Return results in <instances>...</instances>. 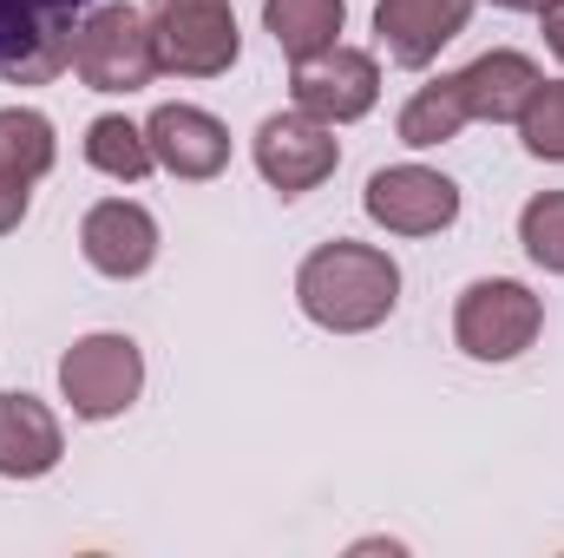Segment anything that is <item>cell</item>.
Segmentation results:
<instances>
[{
    "mask_svg": "<svg viewBox=\"0 0 564 558\" xmlns=\"http://www.w3.org/2000/svg\"><path fill=\"white\" fill-rule=\"evenodd\" d=\"M519 244L539 270L564 277V191H539L525 211H519Z\"/></svg>",
    "mask_w": 564,
    "mask_h": 558,
    "instance_id": "cell-19",
    "label": "cell"
},
{
    "mask_svg": "<svg viewBox=\"0 0 564 558\" xmlns=\"http://www.w3.org/2000/svg\"><path fill=\"white\" fill-rule=\"evenodd\" d=\"M473 20V0H381L375 7V33L388 46L394 66H433L446 40H459Z\"/></svg>",
    "mask_w": 564,
    "mask_h": 558,
    "instance_id": "cell-11",
    "label": "cell"
},
{
    "mask_svg": "<svg viewBox=\"0 0 564 558\" xmlns=\"http://www.w3.org/2000/svg\"><path fill=\"white\" fill-rule=\"evenodd\" d=\"M368 217L394 237H433L459 217V184L426 164H388L368 178Z\"/></svg>",
    "mask_w": 564,
    "mask_h": 558,
    "instance_id": "cell-9",
    "label": "cell"
},
{
    "mask_svg": "<svg viewBox=\"0 0 564 558\" xmlns=\"http://www.w3.org/2000/svg\"><path fill=\"white\" fill-rule=\"evenodd\" d=\"M466 119H473V112H466V93H459V79L446 73V79L421 86V93L401 106V139L414 144V151H426V144L459 139V126H466Z\"/></svg>",
    "mask_w": 564,
    "mask_h": 558,
    "instance_id": "cell-16",
    "label": "cell"
},
{
    "mask_svg": "<svg viewBox=\"0 0 564 558\" xmlns=\"http://www.w3.org/2000/svg\"><path fill=\"white\" fill-rule=\"evenodd\" d=\"M26 197H33V191H26V178H7V171H0V237H7V230H20Z\"/></svg>",
    "mask_w": 564,
    "mask_h": 558,
    "instance_id": "cell-21",
    "label": "cell"
},
{
    "mask_svg": "<svg viewBox=\"0 0 564 558\" xmlns=\"http://www.w3.org/2000/svg\"><path fill=\"white\" fill-rule=\"evenodd\" d=\"M59 388L79 420H112L139 401L144 388V355L132 335H86L59 355Z\"/></svg>",
    "mask_w": 564,
    "mask_h": 558,
    "instance_id": "cell-6",
    "label": "cell"
},
{
    "mask_svg": "<svg viewBox=\"0 0 564 558\" xmlns=\"http://www.w3.org/2000/svg\"><path fill=\"white\" fill-rule=\"evenodd\" d=\"M99 0H0V79L46 86L73 66V33Z\"/></svg>",
    "mask_w": 564,
    "mask_h": 558,
    "instance_id": "cell-3",
    "label": "cell"
},
{
    "mask_svg": "<svg viewBox=\"0 0 564 558\" xmlns=\"http://www.w3.org/2000/svg\"><path fill=\"white\" fill-rule=\"evenodd\" d=\"M144 139H151V158L171 171V178H217L230 164V132L224 119L197 112V106H158L144 119Z\"/></svg>",
    "mask_w": 564,
    "mask_h": 558,
    "instance_id": "cell-12",
    "label": "cell"
},
{
    "mask_svg": "<svg viewBox=\"0 0 564 558\" xmlns=\"http://www.w3.org/2000/svg\"><path fill=\"white\" fill-rule=\"evenodd\" d=\"M59 453H66V440H59V420L46 401L0 395V473L7 480H40L59 466Z\"/></svg>",
    "mask_w": 564,
    "mask_h": 558,
    "instance_id": "cell-14",
    "label": "cell"
},
{
    "mask_svg": "<svg viewBox=\"0 0 564 558\" xmlns=\"http://www.w3.org/2000/svg\"><path fill=\"white\" fill-rule=\"evenodd\" d=\"M53 119L46 112H33V106H7L0 112V171L7 178H40V171H53Z\"/></svg>",
    "mask_w": 564,
    "mask_h": 558,
    "instance_id": "cell-17",
    "label": "cell"
},
{
    "mask_svg": "<svg viewBox=\"0 0 564 558\" xmlns=\"http://www.w3.org/2000/svg\"><path fill=\"white\" fill-rule=\"evenodd\" d=\"M459 79V93H466V112L473 119H492V126H506V119H519L525 106H532V93L545 86V73L525 60V53H479L466 73H453Z\"/></svg>",
    "mask_w": 564,
    "mask_h": 558,
    "instance_id": "cell-13",
    "label": "cell"
},
{
    "mask_svg": "<svg viewBox=\"0 0 564 558\" xmlns=\"http://www.w3.org/2000/svg\"><path fill=\"white\" fill-rule=\"evenodd\" d=\"M539 322H545V309H539V296L525 282L479 277L453 309V342L473 362H512V355H525L539 342Z\"/></svg>",
    "mask_w": 564,
    "mask_h": 558,
    "instance_id": "cell-5",
    "label": "cell"
},
{
    "mask_svg": "<svg viewBox=\"0 0 564 558\" xmlns=\"http://www.w3.org/2000/svg\"><path fill=\"white\" fill-rule=\"evenodd\" d=\"M545 46L564 60V0H552V7H545Z\"/></svg>",
    "mask_w": 564,
    "mask_h": 558,
    "instance_id": "cell-22",
    "label": "cell"
},
{
    "mask_svg": "<svg viewBox=\"0 0 564 558\" xmlns=\"http://www.w3.org/2000/svg\"><path fill=\"white\" fill-rule=\"evenodd\" d=\"M79 250H86V264H93L99 277L132 282V277H144L151 257H158V224H151V211L132 204V197H106V204L86 211Z\"/></svg>",
    "mask_w": 564,
    "mask_h": 558,
    "instance_id": "cell-10",
    "label": "cell"
},
{
    "mask_svg": "<svg viewBox=\"0 0 564 558\" xmlns=\"http://www.w3.org/2000/svg\"><path fill=\"white\" fill-rule=\"evenodd\" d=\"M341 20H348L341 0H263V26L276 33V46L295 66L315 60V53H328L335 33H341Z\"/></svg>",
    "mask_w": 564,
    "mask_h": 558,
    "instance_id": "cell-15",
    "label": "cell"
},
{
    "mask_svg": "<svg viewBox=\"0 0 564 558\" xmlns=\"http://www.w3.org/2000/svg\"><path fill=\"white\" fill-rule=\"evenodd\" d=\"M86 158H93V171H106V178H144L158 158H151V139H144V126L132 119H119V112H106V119H93L86 126Z\"/></svg>",
    "mask_w": 564,
    "mask_h": 558,
    "instance_id": "cell-18",
    "label": "cell"
},
{
    "mask_svg": "<svg viewBox=\"0 0 564 558\" xmlns=\"http://www.w3.org/2000/svg\"><path fill=\"white\" fill-rule=\"evenodd\" d=\"M492 7H519V13H545L552 0H492Z\"/></svg>",
    "mask_w": 564,
    "mask_h": 558,
    "instance_id": "cell-23",
    "label": "cell"
},
{
    "mask_svg": "<svg viewBox=\"0 0 564 558\" xmlns=\"http://www.w3.org/2000/svg\"><path fill=\"white\" fill-rule=\"evenodd\" d=\"M519 132H525L532 158H558L564 164V79H545L532 93V106L519 112Z\"/></svg>",
    "mask_w": 564,
    "mask_h": 558,
    "instance_id": "cell-20",
    "label": "cell"
},
{
    "mask_svg": "<svg viewBox=\"0 0 564 558\" xmlns=\"http://www.w3.org/2000/svg\"><path fill=\"white\" fill-rule=\"evenodd\" d=\"M375 99H381V66L361 46L335 40L328 53L295 66V112H308L322 126H355V119L375 112Z\"/></svg>",
    "mask_w": 564,
    "mask_h": 558,
    "instance_id": "cell-7",
    "label": "cell"
},
{
    "mask_svg": "<svg viewBox=\"0 0 564 558\" xmlns=\"http://www.w3.org/2000/svg\"><path fill=\"white\" fill-rule=\"evenodd\" d=\"M73 73L93 93H139V86H151V73H164L151 20H144L139 7H126V0L86 7V20L73 33Z\"/></svg>",
    "mask_w": 564,
    "mask_h": 558,
    "instance_id": "cell-2",
    "label": "cell"
},
{
    "mask_svg": "<svg viewBox=\"0 0 564 558\" xmlns=\"http://www.w3.org/2000/svg\"><path fill=\"white\" fill-rule=\"evenodd\" d=\"M295 302L315 329H335V335H361V329H381L401 302V270L388 250L375 244H322L302 257L295 270Z\"/></svg>",
    "mask_w": 564,
    "mask_h": 558,
    "instance_id": "cell-1",
    "label": "cell"
},
{
    "mask_svg": "<svg viewBox=\"0 0 564 558\" xmlns=\"http://www.w3.org/2000/svg\"><path fill=\"white\" fill-rule=\"evenodd\" d=\"M335 164H341L335 126H322L308 112H276V119L257 126V171L270 178V191H282V197L315 191L322 178H335Z\"/></svg>",
    "mask_w": 564,
    "mask_h": 558,
    "instance_id": "cell-8",
    "label": "cell"
},
{
    "mask_svg": "<svg viewBox=\"0 0 564 558\" xmlns=\"http://www.w3.org/2000/svg\"><path fill=\"white\" fill-rule=\"evenodd\" d=\"M144 20H151V40H158V66L164 73L217 79L243 53L230 0H144Z\"/></svg>",
    "mask_w": 564,
    "mask_h": 558,
    "instance_id": "cell-4",
    "label": "cell"
}]
</instances>
